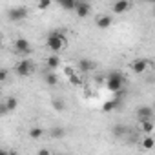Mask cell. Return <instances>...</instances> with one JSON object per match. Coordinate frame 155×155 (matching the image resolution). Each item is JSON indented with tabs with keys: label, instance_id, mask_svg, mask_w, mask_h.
Masks as SVG:
<instances>
[{
	"label": "cell",
	"instance_id": "obj_1",
	"mask_svg": "<svg viewBox=\"0 0 155 155\" xmlns=\"http://www.w3.org/2000/svg\"><path fill=\"white\" fill-rule=\"evenodd\" d=\"M106 88L110 91H113V93L122 91V88H124V77H122L120 71H110L106 75Z\"/></svg>",
	"mask_w": 155,
	"mask_h": 155
},
{
	"label": "cell",
	"instance_id": "obj_2",
	"mask_svg": "<svg viewBox=\"0 0 155 155\" xmlns=\"http://www.w3.org/2000/svg\"><path fill=\"white\" fill-rule=\"evenodd\" d=\"M64 44H66V38H64V35H62V33H58V31L49 33V35H48V38H46V46H48L53 53H58V51L64 48Z\"/></svg>",
	"mask_w": 155,
	"mask_h": 155
},
{
	"label": "cell",
	"instance_id": "obj_3",
	"mask_svg": "<svg viewBox=\"0 0 155 155\" xmlns=\"http://www.w3.org/2000/svg\"><path fill=\"white\" fill-rule=\"evenodd\" d=\"M28 15H29V11H28V8H26V6H17V8H11V9L8 11L9 20H15V22L24 20Z\"/></svg>",
	"mask_w": 155,
	"mask_h": 155
},
{
	"label": "cell",
	"instance_id": "obj_4",
	"mask_svg": "<svg viewBox=\"0 0 155 155\" xmlns=\"http://www.w3.org/2000/svg\"><path fill=\"white\" fill-rule=\"evenodd\" d=\"M15 73H17L18 77H29V75L33 73V64H31L28 58H24V60H20V62L15 66Z\"/></svg>",
	"mask_w": 155,
	"mask_h": 155
},
{
	"label": "cell",
	"instance_id": "obj_5",
	"mask_svg": "<svg viewBox=\"0 0 155 155\" xmlns=\"http://www.w3.org/2000/svg\"><path fill=\"white\" fill-rule=\"evenodd\" d=\"M153 115H155L153 106H139V108H137V119H139L140 122L153 120Z\"/></svg>",
	"mask_w": 155,
	"mask_h": 155
},
{
	"label": "cell",
	"instance_id": "obj_6",
	"mask_svg": "<svg viewBox=\"0 0 155 155\" xmlns=\"http://www.w3.org/2000/svg\"><path fill=\"white\" fill-rule=\"evenodd\" d=\"M15 51L17 53H20V55H29L31 53V44H29V40H26V38H15Z\"/></svg>",
	"mask_w": 155,
	"mask_h": 155
},
{
	"label": "cell",
	"instance_id": "obj_7",
	"mask_svg": "<svg viewBox=\"0 0 155 155\" xmlns=\"http://www.w3.org/2000/svg\"><path fill=\"white\" fill-rule=\"evenodd\" d=\"M148 66H150L148 58H137V60L131 64V71H133L135 75H140V73H144V71L148 69Z\"/></svg>",
	"mask_w": 155,
	"mask_h": 155
},
{
	"label": "cell",
	"instance_id": "obj_8",
	"mask_svg": "<svg viewBox=\"0 0 155 155\" xmlns=\"http://www.w3.org/2000/svg\"><path fill=\"white\" fill-rule=\"evenodd\" d=\"M90 11H91V6L88 2H79V6H77V9H75V15L79 18H86L90 15Z\"/></svg>",
	"mask_w": 155,
	"mask_h": 155
},
{
	"label": "cell",
	"instance_id": "obj_9",
	"mask_svg": "<svg viewBox=\"0 0 155 155\" xmlns=\"http://www.w3.org/2000/svg\"><path fill=\"white\" fill-rule=\"evenodd\" d=\"M97 68V64L91 60V58H81L79 60V69L82 71V73H90V71H93Z\"/></svg>",
	"mask_w": 155,
	"mask_h": 155
},
{
	"label": "cell",
	"instance_id": "obj_10",
	"mask_svg": "<svg viewBox=\"0 0 155 155\" xmlns=\"http://www.w3.org/2000/svg\"><path fill=\"white\" fill-rule=\"evenodd\" d=\"M131 8V4L128 2V0H119V2H115L113 4V13H117V15H120V13H124V11H128Z\"/></svg>",
	"mask_w": 155,
	"mask_h": 155
},
{
	"label": "cell",
	"instance_id": "obj_11",
	"mask_svg": "<svg viewBox=\"0 0 155 155\" xmlns=\"http://www.w3.org/2000/svg\"><path fill=\"white\" fill-rule=\"evenodd\" d=\"M46 64H48V69H49V71L58 69V68H60V58H58V55H49V57L46 58Z\"/></svg>",
	"mask_w": 155,
	"mask_h": 155
},
{
	"label": "cell",
	"instance_id": "obj_12",
	"mask_svg": "<svg viewBox=\"0 0 155 155\" xmlns=\"http://www.w3.org/2000/svg\"><path fill=\"white\" fill-rule=\"evenodd\" d=\"M17 106H18V101L15 99V97H9L4 104H2V113H8V111H13V110H17Z\"/></svg>",
	"mask_w": 155,
	"mask_h": 155
},
{
	"label": "cell",
	"instance_id": "obj_13",
	"mask_svg": "<svg viewBox=\"0 0 155 155\" xmlns=\"http://www.w3.org/2000/svg\"><path fill=\"white\" fill-rule=\"evenodd\" d=\"M111 24H113V18H111L110 15H102V17L97 18V26H99L101 29H108Z\"/></svg>",
	"mask_w": 155,
	"mask_h": 155
},
{
	"label": "cell",
	"instance_id": "obj_14",
	"mask_svg": "<svg viewBox=\"0 0 155 155\" xmlns=\"http://www.w3.org/2000/svg\"><path fill=\"white\" fill-rule=\"evenodd\" d=\"M119 104H120V99H119V97H117V99H111V101H106V102L102 104V111H104V113H110V111H113Z\"/></svg>",
	"mask_w": 155,
	"mask_h": 155
},
{
	"label": "cell",
	"instance_id": "obj_15",
	"mask_svg": "<svg viewBox=\"0 0 155 155\" xmlns=\"http://www.w3.org/2000/svg\"><path fill=\"white\" fill-rule=\"evenodd\" d=\"M58 4H60L62 9H68V11H75L77 6H79V2H77V0H60Z\"/></svg>",
	"mask_w": 155,
	"mask_h": 155
},
{
	"label": "cell",
	"instance_id": "obj_16",
	"mask_svg": "<svg viewBox=\"0 0 155 155\" xmlns=\"http://www.w3.org/2000/svg\"><path fill=\"white\" fill-rule=\"evenodd\" d=\"M44 81H46V84H48V86H57V84H58V77H57L53 71H49V73H46Z\"/></svg>",
	"mask_w": 155,
	"mask_h": 155
},
{
	"label": "cell",
	"instance_id": "obj_17",
	"mask_svg": "<svg viewBox=\"0 0 155 155\" xmlns=\"http://www.w3.org/2000/svg\"><path fill=\"white\" fill-rule=\"evenodd\" d=\"M142 148L144 150H153L155 148V139L153 137H150V135H144V139H142Z\"/></svg>",
	"mask_w": 155,
	"mask_h": 155
},
{
	"label": "cell",
	"instance_id": "obj_18",
	"mask_svg": "<svg viewBox=\"0 0 155 155\" xmlns=\"http://www.w3.org/2000/svg\"><path fill=\"white\" fill-rule=\"evenodd\" d=\"M42 135H44V130H42V128H38V126H35V128H29V139L37 140V139H40Z\"/></svg>",
	"mask_w": 155,
	"mask_h": 155
},
{
	"label": "cell",
	"instance_id": "obj_19",
	"mask_svg": "<svg viewBox=\"0 0 155 155\" xmlns=\"http://www.w3.org/2000/svg\"><path fill=\"white\" fill-rule=\"evenodd\" d=\"M140 128H142V131H144V135H150L151 131H153V120H146V122H140Z\"/></svg>",
	"mask_w": 155,
	"mask_h": 155
},
{
	"label": "cell",
	"instance_id": "obj_20",
	"mask_svg": "<svg viewBox=\"0 0 155 155\" xmlns=\"http://www.w3.org/2000/svg\"><path fill=\"white\" fill-rule=\"evenodd\" d=\"M113 135H115V137H122V135H126V126H122V124L113 126Z\"/></svg>",
	"mask_w": 155,
	"mask_h": 155
},
{
	"label": "cell",
	"instance_id": "obj_21",
	"mask_svg": "<svg viewBox=\"0 0 155 155\" xmlns=\"http://www.w3.org/2000/svg\"><path fill=\"white\" fill-rule=\"evenodd\" d=\"M53 108H55L57 111H64L66 104H64V101H62V99H55V101H53Z\"/></svg>",
	"mask_w": 155,
	"mask_h": 155
},
{
	"label": "cell",
	"instance_id": "obj_22",
	"mask_svg": "<svg viewBox=\"0 0 155 155\" xmlns=\"http://www.w3.org/2000/svg\"><path fill=\"white\" fill-rule=\"evenodd\" d=\"M51 135L53 137H64V130L62 128H53L51 130Z\"/></svg>",
	"mask_w": 155,
	"mask_h": 155
},
{
	"label": "cell",
	"instance_id": "obj_23",
	"mask_svg": "<svg viewBox=\"0 0 155 155\" xmlns=\"http://www.w3.org/2000/svg\"><path fill=\"white\" fill-rule=\"evenodd\" d=\"M69 82H71V84H77V86H79V84H81V79H79V75H75V73H73V75L69 77Z\"/></svg>",
	"mask_w": 155,
	"mask_h": 155
},
{
	"label": "cell",
	"instance_id": "obj_24",
	"mask_svg": "<svg viewBox=\"0 0 155 155\" xmlns=\"http://www.w3.org/2000/svg\"><path fill=\"white\" fill-rule=\"evenodd\" d=\"M49 6H51L49 0H42V2H38V9H48Z\"/></svg>",
	"mask_w": 155,
	"mask_h": 155
},
{
	"label": "cell",
	"instance_id": "obj_25",
	"mask_svg": "<svg viewBox=\"0 0 155 155\" xmlns=\"http://www.w3.org/2000/svg\"><path fill=\"white\" fill-rule=\"evenodd\" d=\"M6 79H8V69H2V71H0V81L4 82Z\"/></svg>",
	"mask_w": 155,
	"mask_h": 155
},
{
	"label": "cell",
	"instance_id": "obj_26",
	"mask_svg": "<svg viewBox=\"0 0 155 155\" xmlns=\"http://www.w3.org/2000/svg\"><path fill=\"white\" fill-rule=\"evenodd\" d=\"M37 155H51V153H49V150H46V148H40V150L37 151Z\"/></svg>",
	"mask_w": 155,
	"mask_h": 155
},
{
	"label": "cell",
	"instance_id": "obj_27",
	"mask_svg": "<svg viewBox=\"0 0 155 155\" xmlns=\"http://www.w3.org/2000/svg\"><path fill=\"white\" fill-rule=\"evenodd\" d=\"M64 73H66L68 77H71V75H73V69H71V68L68 66V68H64Z\"/></svg>",
	"mask_w": 155,
	"mask_h": 155
},
{
	"label": "cell",
	"instance_id": "obj_28",
	"mask_svg": "<svg viewBox=\"0 0 155 155\" xmlns=\"http://www.w3.org/2000/svg\"><path fill=\"white\" fill-rule=\"evenodd\" d=\"M0 155H9V151H6V150H2V151H0Z\"/></svg>",
	"mask_w": 155,
	"mask_h": 155
},
{
	"label": "cell",
	"instance_id": "obj_29",
	"mask_svg": "<svg viewBox=\"0 0 155 155\" xmlns=\"http://www.w3.org/2000/svg\"><path fill=\"white\" fill-rule=\"evenodd\" d=\"M9 155H18V153L17 151H9Z\"/></svg>",
	"mask_w": 155,
	"mask_h": 155
},
{
	"label": "cell",
	"instance_id": "obj_30",
	"mask_svg": "<svg viewBox=\"0 0 155 155\" xmlns=\"http://www.w3.org/2000/svg\"><path fill=\"white\" fill-rule=\"evenodd\" d=\"M153 15H155V2H153Z\"/></svg>",
	"mask_w": 155,
	"mask_h": 155
},
{
	"label": "cell",
	"instance_id": "obj_31",
	"mask_svg": "<svg viewBox=\"0 0 155 155\" xmlns=\"http://www.w3.org/2000/svg\"><path fill=\"white\" fill-rule=\"evenodd\" d=\"M151 106H153V110H155V101H153V104H151Z\"/></svg>",
	"mask_w": 155,
	"mask_h": 155
}]
</instances>
